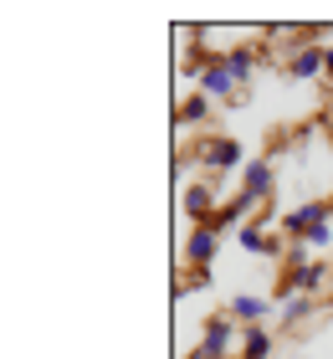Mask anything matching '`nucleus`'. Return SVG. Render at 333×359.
I'll return each instance as SVG.
<instances>
[{
	"label": "nucleus",
	"instance_id": "obj_1",
	"mask_svg": "<svg viewBox=\"0 0 333 359\" xmlns=\"http://www.w3.org/2000/svg\"><path fill=\"white\" fill-rule=\"evenodd\" d=\"M231 349H241V339H236V323H231V313H210L205 318V329H200V359H226Z\"/></svg>",
	"mask_w": 333,
	"mask_h": 359
},
{
	"label": "nucleus",
	"instance_id": "obj_2",
	"mask_svg": "<svg viewBox=\"0 0 333 359\" xmlns=\"http://www.w3.org/2000/svg\"><path fill=\"white\" fill-rule=\"evenodd\" d=\"M195 159L205 165L210 175H231V170H246V149H241V139H205L195 149Z\"/></svg>",
	"mask_w": 333,
	"mask_h": 359
},
{
	"label": "nucleus",
	"instance_id": "obj_3",
	"mask_svg": "<svg viewBox=\"0 0 333 359\" xmlns=\"http://www.w3.org/2000/svg\"><path fill=\"white\" fill-rule=\"evenodd\" d=\"M195 83H200V93H205L210 103H215V97H226V103H236V97H241L236 77H231V67H226V57H210V62H200Z\"/></svg>",
	"mask_w": 333,
	"mask_h": 359
},
{
	"label": "nucleus",
	"instance_id": "obj_4",
	"mask_svg": "<svg viewBox=\"0 0 333 359\" xmlns=\"http://www.w3.org/2000/svg\"><path fill=\"white\" fill-rule=\"evenodd\" d=\"M328 221H333V201H303L282 226H287V236H292V241H308V236L318 231V226H328Z\"/></svg>",
	"mask_w": 333,
	"mask_h": 359
},
{
	"label": "nucleus",
	"instance_id": "obj_5",
	"mask_svg": "<svg viewBox=\"0 0 333 359\" xmlns=\"http://www.w3.org/2000/svg\"><path fill=\"white\" fill-rule=\"evenodd\" d=\"M215 252H221V231L215 226H190L185 231V267L190 272H205Z\"/></svg>",
	"mask_w": 333,
	"mask_h": 359
},
{
	"label": "nucleus",
	"instance_id": "obj_6",
	"mask_svg": "<svg viewBox=\"0 0 333 359\" xmlns=\"http://www.w3.org/2000/svg\"><path fill=\"white\" fill-rule=\"evenodd\" d=\"M272 185H277V170H272V159H246V170H241V190L252 195V201L272 205Z\"/></svg>",
	"mask_w": 333,
	"mask_h": 359
},
{
	"label": "nucleus",
	"instance_id": "obj_7",
	"mask_svg": "<svg viewBox=\"0 0 333 359\" xmlns=\"http://www.w3.org/2000/svg\"><path fill=\"white\" fill-rule=\"evenodd\" d=\"M323 57H328V46H318V41H297V52L287 57V77H297V83H308V77H323Z\"/></svg>",
	"mask_w": 333,
	"mask_h": 359
},
{
	"label": "nucleus",
	"instance_id": "obj_8",
	"mask_svg": "<svg viewBox=\"0 0 333 359\" xmlns=\"http://www.w3.org/2000/svg\"><path fill=\"white\" fill-rule=\"evenodd\" d=\"M252 210H261V201H252V195H246V190H236V195H231V201H221V210H215V221H210V226H215V231H231V226H236V231H241Z\"/></svg>",
	"mask_w": 333,
	"mask_h": 359
},
{
	"label": "nucleus",
	"instance_id": "obj_9",
	"mask_svg": "<svg viewBox=\"0 0 333 359\" xmlns=\"http://www.w3.org/2000/svg\"><path fill=\"white\" fill-rule=\"evenodd\" d=\"M215 210H221V201H215L210 185H185V216H190V226H210Z\"/></svg>",
	"mask_w": 333,
	"mask_h": 359
},
{
	"label": "nucleus",
	"instance_id": "obj_10",
	"mask_svg": "<svg viewBox=\"0 0 333 359\" xmlns=\"http://www.w3.org/2000/svg\"><path fill=\"white\" fill-rule=\"evenodd\" d=\"M226 313L236 323H266V313H272V303L257 298V292H236V298L226 303Z\"/></svg>",
	"mask_w": 333,
	"mask_h": 359
},
{
	"label": "nucleus",
	"instance_id": "obj_11",
	"mask_svg": "<svg viewBox=\"0 0 333 359\" xmlns=\"http://www.w3.org/2000/svg\"><path fill=\"white\" fill-rule=\"evenodd\" d=\"M272 344H277V334L266 329V323H246L236 354H241V359H266V354H272Z\"/></svg>",
	"mask_w": 333,
	"mask_h": 359
},
{
	"label": "nucleus",
	"instance_id": "obj_12",
	"mask_svg": "<svg viewBox=\"0 0 333 359\" xmlns=\"http://www.w3.org/2000/svg\"><path fill=\"white\" fill-rule=\"evenodd\" d=\"M236 241H241V252H246V257H272V252H277V241L266 236V226H261V221H246L241 231H236Z\"/></svg>",
	"mask_w": 333,
	"mask_h": 359
},
{
	"label": "nucleus",
	"instance_id": "obj_13",
	"mask_svg": "<svg viewBox=\"0 0 333 359\" xmlns=\"http://www.w3.org/2000/svg\"><path fill=\"white\" fill-rule=\"evenodd\" d=\"M221 57H226L231 77H236V88H246V77L257 72V46H246V41H241V46H226Z\"/></svg>",
	"mask_w": 333,
	"mask_h": 359
},
{
	"label": "nucleus",
	"instance_id": "obj_14",
	"mask_svg": "<svg viewBox=\"0 0 333 359\" xmlns=\"http://www.w3.org/2000/svg\"><path fill=\"white\" fill-rule=\"evenodd\" d=\"M210 118V97L205 93H190V97H179V108H175V123L185 128V123H205Z\"/></svg>",
	"mask_w": 333,
	"mask_h": 359
},
{
	"label": "nucleus",
	"instance_id": "obj_15",
	"mask_svg": "<svg viewBox=\"0 0 333 359\" xmlns=\"http://www.w3.org/2000/svg\"><path fill=\"white\" fill-rule=\"evenodd\" d=\"M303 318H313V298H308V292L292 298V303H282V323H287V329H297Z\"/></svg>",
	"mask_w": 333,
	"mask_h": 359
},
{
	"label": "nucleus",
	"instance_id": "obj_16",
	"mask_svg": "<svg viewBox=\"0 0 333 359\" xmlns=\"http://www.w3.org/2000/svg\"><path fill=\"white\" fill-rule=\"evenodd\" d=\"M308 252H313L308 241H292V247H287V272H297V267H308V262H313Z\"/></svg>",
	"mask_w": 333,
	"mask_h": 359
},
{
	"label": "nucleus",
	"instance_id": "obj_17",
	"mask_svg": "<svg viewBox=\"0 0 333 359\" xmlns=\"http://www.w3.org/2000/svg\"><path fill=\"white\" fill-rule=\"evenodd\" d=\"M328 241H333V231H328V226H318V231H313V236H308V247H313V252H323V247H328Z\"/></svg>",
	"mask_w": 333,
	"mask_h": 359
},
{
	"label": "nucleus",
	"instance_id": "obj_18",
	"mask_svg": "<svg viewBox=\"0 0 333 359\" xmlns=\"http://www.w3.org/2000/svg\"><path fill=\"white\" fill-rule=\"evenodd\" d=\"M323 77L333 83V46H328V57H323Z\"/></svg>",
	"mask_w": 333,
	"mask_h": 359
},
{
	"label": "nucleus",
	"instance_id": "obj_19",
	"mask_svg": "<svg viewBox=\"0 0 333 359\" xmlns=\"http://www.w3.org/2000/svg\"><path fill=\"white\" fill-rule=\"evenodd\" d=\"M185 359H200V354H185Z\"/></svg>",
	"mask_w": 333,
	"mask_h": 359
}]
</instances>
